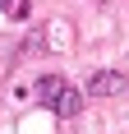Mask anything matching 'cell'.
Wrapping results in <instances>:
<instances>
[{
    "instance_id": "277c9868",
    "label": "cell",
    "mask_w": 129,
    "mask_h": 134,
    "mask_svg": "<svg viewBox=\"0 0 129 134\" xmlns=\"http://www.w3.org/2000/svg\"><path fill=\"white\" fill-rule=\"evenodd\" d=\"M5 9H14V0H0V14H5Z\"/></svg>"
},
{
    "instance_id": "7a4b0ae2",
    "label": "cell",
    "mask_w": 129,
    "mask_h": 134,
    "mask_svg": "<svg viewBox=\"0 0 129 134\" xmlns=\"http://www.w3.org/2000/svg\"><path fill=\"white\" fill-rule=\"evenodd\" d=\"M51 107H55V116H64V120H74L78 111H83V93H78V88H69V83H64V88H60V97H55Z\"/></svg>"
},
{
    "instance_id": "6da1fadb",
    "label": "cell",
    "mask_w": 129,
    "mask_h": 134,
    "mask_svg": "<svg viewBox=\"0 0 129 134\" xmlns=\"http://www.w3.org/2000/svg\"><path fill=\"white\" fill-rule=\"evenodd\" d=\"M120 88H125V74H120V69H97V74L88 79V93L92 97H111V93H120Z\"/></svg>"
},
{
    "instance_id": "3957f363",
    "label": "cell",
    "mask_w": 129,
    "mask_h": 134,
    "mask_svg": "<svg viewBox=\"0 0 129 134\" xmlns=\"http://www.w3.org/2000/svg\"><path fill=\"white\" fill-rule=\"evenodd\" d=\"M60 88H64V79H60V74H46V79H37V102H42V107H51L55 97H60Z\"/></svg>"
}]
</instances>
